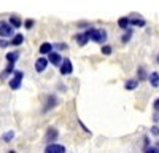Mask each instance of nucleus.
I'll return each mask as SVG.
<instances>
[{
    "label": "nucleus",
    "instance_id": "5701e85b",
    "mask_svg": "<svg viewBox=\"0 0 159 153\" xmlns=\"http://www.w3.org/2000/svg\"><path fill=\"white\" fill-rule=\"evenodd\" d=\"M52 46H54V49H69L67 43H54Z\"/></svg>",
    "mask_w": 159,
    "mask_h": 153
},
{
    "label": "nucleus",
    "instance_id": "7c9ffc66",
    "mask_svg": "<svg viewBox=\"0 0 159 153\" xmlns=\"http://www.w3.org/2000/svg\"><path fill=\"white\" fill-rule=\"evenodd\" d=\"M156 147H157V148H159V142H157V144H156Z\"/></svg>",
    "mask_w": 159,
    "mask_h": 153
},
{
    "label": "nucleus",
    "instance_id": "aec40b11",
    "mask_svg": "<svg viewBox=\"0 0 159 153\" xmlns=\"http://www.w3.org/2000/svg\"><path fill=\"white\" fill-rule=\"evenodd\" d=\"M132 35H134V30H132L130 27H129V29H126V34L123 35L121 42H123V43H127V42L130 40V38H132Z\"/></svg>",
    "mask_w": 159,
    "mask_h": 153
},
{
    "label": "nucleus",
    "instance_id": "cd10ccee",
    "mask_svg": "<svg viewBox=\"0 0 159 153\" xmlns=\"http://www.w3.org/2000/svg\"><path fill=\"white\" fill-rule=\"evenodd\" d=\"M153 107H154V110H156V112H159V97H157V99L154 100V104H153Z\"/></svg>",
    "mask_w": 159,
    "mask_h": 153
},
{
    "label": "nucleus",
    "instance_id": "dca6fc26",
    "mask_svg": "<svg viewBox=\"0 0 159 153\" xmlns=\"http://www.w3.org/2000/svg\"><path fill=\"white\" fill-rule=\"evenodd\" d=\"M118 26H119V29H124V30H126V29L130 27V19L124 16V18H121V19L118 21Z\"/></svg>",
    "mask_w": 159,
    "mask_h": 153
},
{
    "label": "nucleus",
    "instance_id": "393cba45",
    "mask_svg": "<svg viewBox=\"0 0 159 153\" xmlns=\"http://www.w3.org/2000/svg\"><path fill=\"white\" fill-rule=\"evenodd\" d=\"M145 153H159V148L157 147H148V148H145Z\"/></svg>",
    "mask_w": 159,
    "mask_h": 153
},
{
    "label": "nucleus",
    "instance_id": "f257e3e1",
    "mask_svg": "<svg viewBox=\"0 0 159 153\" xmlns=\"http://www.w3.org/2000/svg\"><path fill=\"white\" fill-rule=\"evenodd\" d=\"M88 37L91 42H96V43H105L107 42V32L103 29H96V27H89L86 30Z\"/></svg>",
    "mask_w": 159,
    "mask_h": 153
},
{
    "label": "nucleus",
    "instance_id": "423d86ee",
    "mask_svg": "<svg viewBox=\"0 0 159 153\" xmlns=\"http://www.w3.org/2000/svg\"><path fill=\"white\" fill-rule=\"evenodd\" d=\"M57 105V97L54 96V94H49L48 97H46V102H45V107H43V112L46 113V112H49V110H52Z\"/></svg>",
    "mask_w": 159,
    "mask_h": 153
},
{
    "label": "nucleus",
    "instance_id": "39448f33",
    "mask_svg": "<svg viewBox=\"0 0 159 153\" xmlns=\"http://www.w3.org/2000/svg\"><path fill=\"white\" fill-rule=\"evenodd\" d=\"M59 70H61V75H70V73L73 72L72 61L65 58V59L62 61V64H61V69H59Z\"/></svg>",
    "mask_w": 159,
    "mask_h": 153
},
{
    "label": "nucleus",
    "instance_id": "4468645a",
    "mask_svg": "<svg viewBox=\"0 0 159 153\" xmlns=\"http://www.w3.org/2000/svg\"><path fill=\"white\" fill-rule=\"evenodd\" d=\"M22 42H24V35H22V34H16L15 37H13V40L10 42V45L19 46V45H22Z\"/></svg>",
    "mask_w": 159,
    "mask_h": 153
},
{
    "label": "nucleus",
    "instance_id": "f03ea898",
    "mask_svg": "<svg viewBox=\"0 0 159 153\" xmlns=\"http://www.w3.org/2000/svg\"><path fill=\"white\" fill-rule=\"evenodd\" d=\"M22 78H24V73L21 70H15V72H13V76H11V80H10V88L13 89V91H16V89L21 88Z\"/></svg>",
    "mask_w": 159,
    "mask_h": 153
},
{
    "label": "nucleus",
    "instance_id": "a211bd4d",
    "mask_svg": "<svg viewBox=\"0 0 159 153\" xmlns=\"http://www.w3.org/2000/svg\"><path fill=\"white\" fill-rule=\"evenodd\" d=\"M18 59H19V53H18V51H11V53H8V54H7V62L15 64Z\"/></svg>",
    "mask_w": 159,
    "mask_h": 153
},
{
    "label": "nucleus",
    "instance_id": "9d476101",
    "mask_svg": "<svg viewBox=\"0 0 159 153\" xmlns=\"http://www.w3.org/2000/svg\"><path fill=\"white\" fill-rule=\"evenodd\" d=\"M75 40H76V43H78L80 46H84V45H88V42H91L86 32H84V34H78V35H75Z\"/></svg>",
    "mask_w": 159,
    "mask_h": 153
},
{
    "label": "nucleus",
    "instance_id": "412c9836",
    "mask_svg": "<svg viewBox=\"0 0 159 153\" xmlns=\"http://www.w3.org/2000/svg\"><path fill=\"white\" fill-rule=\"evenodd\" d=\"M100 51H102V54H105V56H110V54H111V46H110V45H103Z\"/></svg>",
    "mask_w": 159,
    "mask_h": 153
},
{
    "label": "nucleus",
    "instance_id": "ddd939ff",
    "mask_svg": "<svg viewBox=\"0 0 159 153\" xmlns=\"http://www.w3.org/2000/svg\"><path fill=\"white\" fill-rule=\"evenodd\" d=\"M137 86H139V80H137V78L126 80V83H124V88L127 89V91H132V89H135Z\"/></svg>",
    "mask_w": 159,
    "mask_h": 153
},
{
    "label": "nucleus",
    "instance_id": "20e7f679",
    "mask_svg": "<svg viewBox=\"0 0 159 153\" xmlns=\"http://www.w3.org/2000/svg\"><path fill=\"white\" fill-rule=\"evenodd\" d=\"M48 58H43V56H40L37 61H35V72H38V73H42V72H45L46 70V67H48Z\"/></svg>",
    "mask_w": 159,
    "mask_h": 153
},
{
    "label": "nucleus",
    "instance_id": "c85d7f7f",
    "mask_svg": "<svg viewBox=\"0 0 159 153\" xmlns=\"http://www.w3.org/2000/svg\"><path fill=\"white\" fill-rule=\"evenodd\" d=\"M153 120H154V121H156V123H157V121H159V112H156V113H154V115H153Z\"/></svg>",
    "mask_w": 159,
    "mask_h": 153
},
{
    "label": "nucleus",
    "instance_id": "6e6552de",
    "mask_svg": "<svg viewBox=\"0 0 159 153\" xmlns=\"http://www.w3.org/2000/svg\"><path fill=\"white\" fill-rule=\"evenodd\" d=\"M59 137V131L56 129V128H48L46 131V136H45V140L48 144H54V140Z\"/></svg>",
    "mask_w": 159,
    "mask_h": 153
},
{
    "label": "nucleus",
    "instance_id": "2eb2a0df",
    "mask_svg": "<svg viewBox=\"0 0 159 153\" xmlns=\"http://www.w3.org/2000/svg\"><path fill=\"white\" fill-rule=\"evenodd\" d=\"M10 24H11L15 29H19V27H21V24H22V21H21V18H19V16L13 15V16L10 18Z\"/></svg>",
    "mask_w": 159,
    "mask_h": 153
},
{
    "label": "nucleus",
    "instance_id": "b1692460",
    "mask_svg": "<svg viewBox=\"0 0 159 153\" xmlns=\"http://www.w3.org/2000/svg\"><path fill=\"white\" fill-rule=\"evenodd\" d=\"M34 24H35V21H34V19H27V21L24 22L25 29H32V27H34Z\"/></svg>",
    "mask_w": 159,
    "mask_h": 153
},
{
    "label": "nucleus",
    "instance_id": "2f4dec72",
    "mask_svg": "<svg viewBox=\"0 0 159 153\" xmlns=\"http://www.w3.org/2000/svg\"><path fill=\"white\" fill-rule=\"evenodd\" d=\"M157 61H159V56H157Z\"/></svg>",
    "mask_w": 159,
    "mask_h": 153
},
{
    "label": "nucleus",
    "instance_id": "7ed1b4c3",
    "mask_svg": "<svg viewBox=\"0 0 159 153\" xmlns=\"http://www.w3.org/2000/svg\"><path fill=\"white\" fill-rule=\"evenodd\" d=\"M15 34V27L7 22V21H0V37L2 38H7V37H11Z\"/></svg>",
    "mask_w": 159,
    "mask_h": 153
},
{
    "label": "nucleus",
    "instance_id": "9b49d317",
    "mask_svg": "<svg viewBox=\"0 0 159 153\" xmlns=\"http://www.w3.org/2000/svg\"><path fill=\"white\" fill-rule=\"evenodd\" d=\"M52 48H54V46H52L49 42L42 43V45H40V54H46V56H48L51 51H52Z\"/></svg>",
    "mask_w": 159,
    "mask_h": 153
},
{
    "label": "nucleus",
    "instance_id": "f8f14e48",
    "mask_svg": "<svg viewBox=\"0 0 159 153\" xmlns=\"http://www.w3.org/2000/svg\"><path fill=\"white\" fill-rule=\"evenodd\" d=\"M148 80H150V85L153 88H157L159 86V73L157 72H151L150 76H148Z\"/></svg>",
    "mask_w": 159,
    "mask_h": 153
},
{
    "label": "nucleus",
    "instance_id": "4be33fe9",
    "mask_svg": "<svg viewBox=\"0 0 159 153\" xmlns=\"http://www.w3.org/2000/svg\"><path fill=\"white\" fill-rule=\"evenodd\" d=\"M13 137H15V131H8V132L3 134V140H5V142H11Z\"/></svg>",
    "mask_w": 159,
    "mask_h": 153
},
{
    "label": "nucleus",
    "instance_id": "c756f323",
    "mask_svg": "<svg viewBox=\"0 0 159 153\" xmlns=\"http://www.w3.org/2000/svg\"><path fill=\"white\" fill-rule=\"evenodd\" d=\"M8 153H16V151H15V150H10V151H8Z\"/></svg>",
    "mask_w": 159,
    "mask_h": 153
},
{
    "label": "nucleus",
    "instance_id": "6ab92c4d",
    "mask_svg": "<svg viewBox=\"0 0 159 153\" xmlns=\"http://www.w3.org/2000/svg\"><path fill=\"white\" fill-rule=\"evenodd\" d=\"M130 19V26H137V27H143L145 24V19H140V18H129Z\"/></svg>",
    "mask_w": 159,
    "mask_h": 153
},
{
    "label": "nucleus",
    "instance_id": "1a4fd4ad",
    "mask_svg": "<svg viewBox=\"0 0 159 153\" xmlns=\"http://www.w3.org/2000/svg\"><path fill=\"white\" fill-rule=\"evenodd\" d=\"M48 61L52 64V66H54V67H57V66H61V64H62V56L57 53V51H51V53L48 54Z\"/></svg>",
    "mask_w": 159,
    "mask_h": 153
},
{
    "label": "nucleus",
    "instance_id": "f3484780",
    "mask_svg": "<svg viewBox=\"0 0 159 153\" xmlns=\"http://www.w3.org/2000/svg\"><path fill=\"white\" fill-rule=\"evenodd\" d=\"M148 76H150V75H147V70H145V67H139V70H137V80H139V81L148 80Z\"/></svg>",
    "mask_w": 159,
    "mask_h": 153
},
{
    "label": "nucleus",
    "instance_id": "a878e982",
    "mask_svg": "<svg viewBox=\"0 0 159 153\" xmlns=\"http://www.w3.org/2000/svg\"><path fill=\"white\" fill-rule=\"evenodd\" d=\"M10 45V42H7L5 38H0V48H7Z\"/></svg>",
    "mask_w": 159,
    "mask_h": 153
},
{
    "label": "nucleus",
    "instance_id": "0eeeda50",
    "mask_svg": "<svg viewBox=\"0 0 159 153\" xmlns=\"http://www.w3.org/2000/svg\"><path fill=\"white\" fill-rule=\"evenodd\" d=\"M45 153H65V147L61 144H48L45 148Z\"/></svg>",
    "mask_w": 159,
    "mask_h": 153
},
{
    "label": "nucleus",
    "instance_id": "bb28decb",
    "mask_svg": "<svg viewBox=\"0 0 159 153\" xmlns=\"http://www.w3.org/2000/svg\"><path fill=\"white\" fill-rule=\"evenodd\" d=\"M151 134H153V136H159V128H157V126H153V128H151Z\"/></svg>",
    "mask_w": 159,
    "mask_h": 153
}]
</instances>
